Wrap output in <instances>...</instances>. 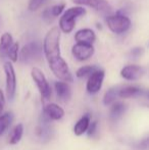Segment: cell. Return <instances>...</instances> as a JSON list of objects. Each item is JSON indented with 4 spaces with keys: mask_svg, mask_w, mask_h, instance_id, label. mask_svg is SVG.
<instances>
[{
    "mask_svg": "<svg viewBox=\"0 0 149 150\" xmlns=\"http://www.w3.org/2000/svg\"><path fill=\"white\" fill-rule=\"evenodd\" d=\"M98 67L96 65H83L80 69H77L76 71V77L79 79H84V78H88L92 73L97 69Z\"/></svg>",
    "mask_w": 149,
    "mask_h": 150,
    "instance_id": "cell-22",
    "label": "cell"
},
{
    "mask_svg": "<svg viewBox=\"0 0 149 150\" xmlns=\"http://www.w3.org/2000/svg\"><path fill=\"white\" fill-rule=\"evenodd\" d=\"M46 0H29L28 8L30 11H36L44 4Z\"/></svg>",
    "mask_w": 149,
    "mask_h": 150,
    "instance_id": "cell-25",
    "label": "cell"
},
{
    "mask_svg": "<svg viewBox=\"0 0 149 150\" xmlns=\"http://www.w3.org/2000/svg\"><path fill=\"white\" fill-rule=\"evenodd\" d=\"M18 50H20V44L18 42H13L10 48L7 51V58L11 62H16L18 58Z\"/></svg>",
    "mask_w": 149,
    "mask_h": 150,
    "instance_id": "cell-23",
    "label": "cell"
},
{
    "mask_svg": "<svg viewBox=\"0 0 149 150\" xmlns=\"http://www.w3.org/2000/svg\"><path fill=\"white\" fill-rule=\"evenodd\" d=\"M54 89H55L57 98L60 101L66 103L71 100V98H72V89H71L68 82L61 81V80L55 82L54 83Z\"/></svg>",
    "mask_w": 149,
    "mask_h": 150,
    "instance_id": "cell-11",
    "label": "cell"
},
{
    "mask_svg": "<svg viewBox=\"0 0 149 150\" xmlns=\"http://www.w3.org/2000/svg\"><path fill=\"white\" fill-rule=\"evenodd\" d=\"M139 148H141V149H148L149 148V138L145 139V140L139 145Z\"/></svg>",
    "mask_w": 149,
    "mask_h": 150,
    "instance_id": "cell-28",
    "label": "cell"
},
{
    "mask_svg": "<svg viewBox=\"0 0 149 150\" xmlns=\"http://www.w3.org/2000/svg\"><path fill=\"white\" fill-rule=\"evenodd\" d=\"M75 4L81 6H88L99 12H108L112 10V6L107 0H73Z\"/></svg>",
    "mask_w": 149,
    "mask_h": 150,
    "instance_id": "cell-10",
    "label": "cell"
},
{
    "mask_svg": "<svg viewBox=\"0 0 149 150\" xmlns=\"http://www.w3.org/2000/svg\"><path fill=\"white\" fill-rule=\"evenodd\" d=\"M147 97L149 98V91H148V93H147Z\"/></svg>",
    "mask_w": 149,
    "mask_h": 150,
    "instance_id": "cell-29",
    "label": "cell"
},
{
    "mask_svg": "<svg viewBox=\"0 0 149 150\" xmlns=\"http://www.w3.org/2000/svg\"><path fill=\"white\" fill-rule=\"evenodd\" d=\"M4 105H5V97H4L3 91L0 89V115H2V111L4 109Z\"/></svg>",
    "mask_w": 149,
    "mask_h": 150,
    "instance_id": "cell-27",
    "label": "cell"
},
{
    "mask_svg": "<svg viewBox=\"0 0 149 150\" xmlns=\"http://www.w3.org/2000/svg\"><path fill=\"white\" fill-rule=\"evenodd\" d=\"M145 74V69L137 64H129L121 69V76L127 81H137L143 77Z\"/></svg>",
    "mask_w": 149,
    "mask_h": 150,
    "instance_id": "cell-9",
    "label": "cell"
},
{
    "mask_svg": "<svg viewBox=\"0 0 149 150\" xmlns=\"http://www.w3.org/2000/svg\"><path fill=\"white\" fill-rule=\"evenodd\" d=\"M143 53H144L143 48L142 47H135V48H133V49L130 50L128 56H129V58H131V59H137V58L141 57V56L143 55Z\"/></svg>",
    "mask_w": 149,
    "mask_h": 150,
    "instance_id": "cell-24",
    "label": "cell"
},
{
    "mask_svg": "<svg viewBox=\"0 0 149 150\" xmlns=\"http://www.w3.org/2000/svg\"><path fill=\"white\" fill-rule=\"evenodd\" d=\"M90 122H91V115L90 113L84 115L74 127V133L76 136H82L84 133L87 132Z\"/></svg>",
    "mask_w": 149,
    "mask_h": 150,
    "instance_id": "cell-16",
    "label": "cell"
},
{
    "mask_svg": "<svg viewBox=\"0 0 149 150\" xmlns=\"http://www.w3.org/2000/svg\"><path fill=\"white\" fill-rule=\"evenodd\" d=\"M23 134H24V126H23V124H18L12 129L9 134V139H8L9 144L11 145L18 144L22 140Z\"/></svg>",
    "mask_w": 149,
    "mask_h": 150,
    "instance_id": "cell-18",
    "label": "cell"
},
{
    "mask_svg": "<svg viewBox=\"0 0 149 150\" xmlns=\"http://www.w3.org/2000/svg\"><path fill=\"white\" fill-rule=\"evenodd\" d=\"M86 9L83 6H74L66 9L59 18V29L66 34L72 33L76 27V21L79 16H85Z\"/></svg>",
    "mask_w": 149,
    "mask_h": 150,
    "instance_id": "cell-2",
    "label": "cell"
},
{
    "mask_svg": "<svg viewBox=\"0 0 149 150\" xmlns=\"http://www.w3.org/2000/svg\"><path fill=\"white\" fill-rule=\"evenodd\" d=\"M60 36L61 31L59 27L50 29L44 38L43 52L53 75L61 81L73 83L74 77L72 71L60 53Z\"/></svg>",
    "mask_w": 149,
    "mask_h": 150,
    "instance_id": "cell-1",
    "label": "cell"
},
{
    "mask_svg": "<svg viewBox=\"0 0 149 150\" xmlns=\"http://www.w3.org/2000/svg\"><path fill=\"white\" fill-rule=\"evenodd\" d=\"M95 48L92 44L76 43L72 48L73 56L79 61H86L93 56Z\"/></svg>",
    "mask_w": 149,
    "mask_h": 150,
    "instance_id": "cell-8",
    "label": "cell"
},
{
    "mask_svg": "<svg viewBox=\"0 0 149 150\" xmlns=\"http://www.w3.org/2000/svg\"><path fill=\"white\" fill-rule=\"evenodd\" d=\"M13 44V38L9 33H4L0 38V59L7 58V51Z\"/></svg>",
    "mask_w": 149,
    "mask_h": 150,
    "instance_id": "cell-15",
    "label": "cell"
},
{
    "mask_svg": "<svg viewBox=\"0 0 149 150\" xmlns=\"http://www.w3.org/2000/svg\"><path fill=\"white\" fill-rule=\"evenodd\" d=\"M43 47L41 48L37 42H30L22 48L20 53V60L24 63H30L41 57Z\"/></svg>",
    "mask_w": 149,
    "mask_h": 150,
    "instance_id": "cell-6",
    "label": "cell"
},
{
    "mask_svg": "<svg viewBox=\"0 0 149 150\" xmlns=\"http://www.w3.org/2000/svg\"><path fill=\"white\" fill-rule=\"evenodd\" d=\"M75 40L78 43L93 44L96 40V34L91 29H81V30L76 32Z\"/></svg>",
    "mask_w": 149,
    "mask_h": 150,
    "instance_id": "cell-13",
    "label": "cell"
},
{
    "mask_svg": "<svg viewBox=\"0 0 149 150\" xmlns=\"http://www.w3.org/2000/svg\"><path fill=\"white\" fill-rule=\"evenodd\" d=\"M119 88L112 87L106 91L103 96V104L104 105L112 104L115 101V99H117V97L119 96Z\"/></svg>",
    "mask_w": 149,
    "mask_h": 150,
    "instance_id": "cell-21",
    "label": "cell"
},
{
    "mask_svg": "<svg viewBox=\"0 0 149 150\" xmlns=\"http://www.w3.org/2000/svg\"><path fill=\"white\" fill-rule=\"evenodd\" d=\"M142 89L138 86H126V87L119 88V96L121 98H132L137 97L142 94Z\"/></svg>",
    "mask_w": 149,
    "mask_h": 150,
    "instance_id": "cell-17",
    "label": "cell"
},
{
    "mask_svg": "<svg viewBox=\"0 0 149 150\" xmlns=\"http://www.w3.org/2000/svg\"><path fill=\"white\" fill-rule=\"evenodd\" d=\"M96 131H97V122H91L89 125V127H88V130H87V134L88 136H93L94 134L96 133Z\"/></svg>",
    "mask_w": 149,
    "mask_h": 150,
    "instance_id": "cell-26",
    "label": "cell"
},
{
    "mask_svg": "<svg viewBox=\"0 0 149 150\" xmlns=\"http://www.w3.org/2000/svg\"><path fill=\"white\" fill-rule=\"evenodd\" d=\"M6 81V95L9 100H12L16 92V75L11 61H5L3 64Z\"/></svg>",
    "mask_w": 149,
    "mask_h": 150,
    "instance_id": "cell-5",
    "label": "cell"
},
{
    "mask_svg": "<svg viewBox=\"0 0 149 150\" xmlns=\"http://www.w3.org/2000/svg\"><path fill=\"white\" fill-rule=\"evenodd\" d=\"M106 25H107L108 29L112 32V33L117 34V35H121V34L126 33L130 28H131V20L128 18L127 16L124 14H113V16H108L106 18Z\"/></svg>",
    "mask_w": 149,
    "mask_h": 150,
    "instance_id": "cell-3",
    "label": "cell"
},
{
    "mask_svg": "<svg viewBox=\"0 0 149 150\" xmlns=\"http://www.w3.org/2000/svg\"><path fill=\"white\" fill-rule=\"evenodd\" d=\"M126 106L125 103L123 102H115L112 104V108L109 111V117L112 120H117L119 117H121L124 115V112L126 111Z\"/></svg>",
    "mask_w": 149,
    "mask_h": 150,
    "instance_id": "cell-19",
    "label": "cell"
},
{
    "mask_svg": "<svg viewBox=\"0 0 149 150\" xmlns=\"http://www.w3.org/2000/svg\"><path fill=\"white\" fill-rule=\"evenodd\" d=\"M64 7H66V4L61 3V4L53 5L49 8H46V9L43 11V13H42V18H43V20L45 21V22L51 23L54 18L59 16L60 14L64 12Z\"/></svg>",
    "mask_w": 149,
    "mask_h": 150,
    "instance_id": "cell-14",
    "label": "cell"
},
{
    "mask_svg": "<svg viewBox=\"0 0 149 150\" xmlns=\"http://www.w3.org/2000/svg\"><path fill=\"white\" fill-rule=\"evenodd\" d=\"M105 77V71L103 69H97L94 73L88 77V81L86 84V89L89 94H96L101 90L102 84Z\"/></svg>",
    "mask_w": 149,
    "mask_h": 150,
    "instance_id": "cell-7",
    "label": "cell"
},
{
    "mask_svg": "<svg viewBox=\"0 0 149 150\" xmlns=\"http://www.w3.org/2000/svg\"><path fill=\"white\" fill-rule=\"evenodd\" d=\"M13 119V115L11 112H5L0 115V136L5 133V131L9 128L10 124Z\"/></svg>",
    "mask_w": 149,
    "mask_h": 150,
    "instance_id": "cell-20",
    "label": "cell"
},
{
    "mask_svg": "<svg viewBox=\"0 0 149 150\" xmlns=\"http://www.w3.org/2000/svg\"><path fill=\"white\" fill-rule=\"evenodd\" d=\"M31 77H32L33 81L36 84L38 90H39L40 94H41L42 99L45 101L50 99L52 90L43 71L40 69H38V67H33L32 71H31Z\"/></svg>",
    "mask_w": 149,
    "mask_h": 150,
    "instance_id": "cell-4",
    "label": "cell"
},
{
    "mask_svg": "<svg viewBox=\"0 0 149 150\" xmlns=\"http://www.w3.org/2000/svg\"><path fill=\"white\" fill-rule=\"evenodd\" d=\"M44 115L51 120H59L64 117V110L61 106L55 103H48L44 105Z\"/></svg>",
    "mask_w": 149,
    "mask_h": 150,
    "instance_id": "cell-12",
    "label": "cell"
}]
</instances>
